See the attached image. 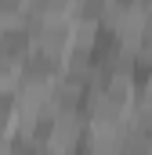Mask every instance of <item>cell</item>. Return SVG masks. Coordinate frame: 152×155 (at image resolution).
Segmentation results:
<instances>
[{"label":"cell","instance_id":"1","mask_svg":"<svg viewBox=\"0 0 152 155\" xmlns=\"http://www.w3.org/2000/svg\"><path fill=\"white\" fill-rule=\"evenodd\" d=\"M58 76H62V65L47 61L43 54L33 51V54L22 58V65H18V83H15L11 94H22V97H33V101H40V105H47V97H51Z\"/></svg>","mask_w":152,"mask_h":155},{"label":"cell","instance_id":"2","mask_svg":"<svg viewBox=\"0 0 152 155\" xmlns=\"http://www.w3.org/2000/svg\"><path fill=\"white\" fill-rule=\"evenodd\" d=\"M80 112L87 119V130H123L127 126V108L116 105L102 87H87V97H83Z\"/></svg>","mask_w":152,"mask_h":155},{"label":"cell","instance_id":"3","mask_svg":"<svg viewBox=\"0 0 152 155\" xmlns=\"http://www.w3.org/2000/svg\"><path fill=\"white\" fill-rule=\"evenodd\" d=\"M0 134H11V94L0 90Z\"/></svg>","mask_w":152,"mask_h":155},{"label":"cell","instance_id":"4","mask_svg":"<svg viewBox=\"0 0 152 155\" xmlns=\"http://www.w3.org/2000/svg\"><path fill=\"white\" fill-rule=\"evenodd\" d=\"M11 155H40V148L29 137H11Z\"/></svg>","mask_w":152,"mask_h":155},{"label":"cell","instance_id":"5","mask_svg":"<svg viewBox=\"0 0 152 155\" xmlns=\"http://www.w3.org/2000/svg\"><path fill=\"white\" fill-rule=\"evenodd\" d=\"M0 155H11V134H0Z\"/></svg>","mask_w":152,"mask_h":155},{"label":"cell","instance_id":"6","mask_svg":"<svg viewBox=\"0 0 152 155\" xmlns=\"http://www.w3.org/2000/svg\"><path fill=\"white\" fill-rule=\"evenodd\" d=\"M0 33H4V29H0Z\"/></svg>","mask_w":152,"mask_h":155}]
</instances>
